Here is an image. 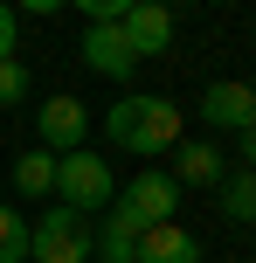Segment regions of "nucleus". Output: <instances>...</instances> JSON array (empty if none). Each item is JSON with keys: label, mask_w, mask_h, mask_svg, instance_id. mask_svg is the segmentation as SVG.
Wrapping results in <instances>:
<instances>
[{"label": "nucleus", "mask_w": 256, "mask_h": 263, "mask_svg": "<svg viewBox=\"0 0 256 263\" xmlns=\"http://www.w3.org/2000/svg\"><path fill=\"white\" fill-rule=\"evenodd\" d=\"M28 242H35V222L0 201V263H28Z\"/></svg>", "instance_id": "nucleus-13"}, {"label": "nucleus", "mask_w": 256, "mask_h": 263, "mask_svg": "<svg viewBox=\"0 0 256 263\" xmlns=\"http://www.w3.org/2000/svg\"><path fill=\"white\" fill-rule=\"evenodd\" d=\"M83 63H90L97 77H132L139 55H132V42H125L118 21H90V28H83Z\"/></svg>", "instance_id": "nucleus-8"}, {"label": "nucleus", "mask_w": 256, "mask_h": 263, "mask_svg": "<svg viewBox=\"0 0 256 263\" xmlns=\"http://www.w3.org/2000/svg\"><path fill=\"white\" fill-rule=\"evenodd\" d=\"M132 263H201V236H187L180 222H160L139 236V256Z\"/></svg>", "instance_id": "nucleus-9"}, {"label": "nucleus", "mask_w": 256, "mask_h": 263, "mask_svg": "<svg viewBox=\"0 0 256 263\" xmlns=\"http://www.w3.org/2000/svg\"><path fill=\"white\" fill-rule=\"evenodd\" d=\"M28 263H90V215H76V208L55 201V208L35 222Z\"/></svg>", "instance_id": "nucleus-4"}, {"label": "nucleus", "mask_w": 256, "mask_h": 263, "mask_svg": "<svg viewBox=\"0 0 256 263\" xmlns=\"http://www.w3.org/2000/svg\"><path fill=\"white\" fill-rule=\"evenodd\" d=\"M104 139L118 145V153H132V159H160V153H173L187 132H180V104H173V97L125 90L118 104L104 111Z\"/></svg>", "instance_id": "nucleus-1"}, {"label": "nucleus", "mask_w": 256, "mask_h": 263, "mask_svg": "<svg viewBox=\"0 0 256 263\" xmlns=\"http://www.w3.org/2000/svg\"><path fill=\"white\" fill-rule=\"evenodd\" d=\"M201 125H215V132H249V125H256V83H235V77L208 83V90H201Z\"/></svg>", "instance_id": "nucleus-6"}, {"label": "nucleus", "mask_w": 256, "mask_h": 263, "mask_svg": "<svg viewBox=\"0 0 256 263\" xmlns=\"http://www.w3.org/2000/svg\"><path fill=\"white\" fill-rule=\"evenodd\" d=\"M222 215L229 222H256V173H222Z\"/></svg>", "instance_id": "nucleus-14"}, {"label": "nucleus", "mask_w": 256, "mask_h": 263, "mask_svg": "<svg viewBox=\"0 0 256 263\" xmlns=\"http://www.w3.org/2000/svg\"><path fill=\"white\" fill-rule=\"evenodd\" d=\"M69 7H76L83 21H125V7H132V0H69Z\"/></svg>", "instance_id": "nucleus-16"}, {"label": "nucleus", "mask_w": 256, "mask_h": 263, "mask_svg": "<svg viewBox=\"0 0 256 263\" xmlns=\"http://www.w3.org/2000/svg\"><path fill=\"white\" fill-rule=\"evenodd\" d=\"M118 28H125V42H132V55H139V63L173 49V7H160V0H132Z\"/></svg>", "instance_id": "nucleus-7"}, {"label": "nucleus", "mask_w": 256, "mask_h": 263, "mask_svg": "<svg viewBox=\"0 0 256 263\" xmlns=\"http://www.w3.org/2000/svg\"><path fill=\"white\" fill-rule=\"evenodd\" d=\"M14 187H21V194H55V153L28 145V153L14 159Z\"/></svg>", "instance_id": "nucleus-12"}, {"label": "nucleus", "mask_w": 256, "mask_h": 263, "mask_svg": "<svg viewBox=\"0 0 256 263\" xmlns=\"http://www.w3.org/2000/svg\"><path fill=\"white\" fill-rule=\"evenodd\" d=\"M21 97H28V69L7 55V63H0V104H21Z\"/></svg>", "instance_id": "nucleus-15"}, {"label": "nucleus", "mask_w": 256, "mask_h": 263, "mask_svg": "<svg viewBox=\"0 0 256 263\" xmlns=\"http://www.w3.org/2000/svg\"><path fill=\"white\" fill-rule=\"evenodd\" d=\"M14 42H21V21H14V7H7V0H0V63H7V55H14Z\"/></svg>", "instance_id": "nucleus-17"}, {"label": "nucleus", "mask_w": 256, "mask_h": 263, "mask_svg": "<svg viewBox=\"0 0 256 263\" xmlns=\"http://www.w3.org/2000/svg\"><path fill=\"white\" fill-rule=\"evenodd\" d=\"M14 14H55V7H69V0H7Z\"/></svg>", "instance_id": "nucleus-18"}, {"label": "nucleus", "mask_w": 256, "mask_h": 263, "mask_svg": "<svg viewBox=\"0 0 256 263\" xmlns=\"http://www.w3.org/2000/svg\"><path fill=\"white\" fill-rule=\"evenodd\" d=\"M111 215L132 222L139 236H146V229H160V222H173V215H180V180H173V173H160V166H139V180H118Z\"/></svg>", "instance_id": "nucleus-2"}, {"label": "nucleus", "mask_w": 256, "mask_h": 263, "mask_svg": "<svg viewBox=\"0 0 256 263\" xmlns=\"http://www.w3.org/2000/svg\"><path fill=\"white\" fill-rule=\"evenodd\" d=\"M35 139H42V153H76V145H90V111H83V97H69V90H55V97H42V111H35Z\"/></svg>", "instance_id": "nucleus-5"}, {"label": "nucleus", "mask_w": 256, "mask_h": 263, "mask_svg": "<svg viewBox=\"0 0 256 263\" xmlns=\"http://www.w3.org/2000/svg\"><path fill=\"white\" fill-rule=\"evenodd\" d=\"M160 7H166V0H160Z\"/></svg>", "instance_id": "nucleus-20"}, {"label": "nucleus", "mask_w": 256, "mask_h": 263, "mask_svg": "<svg viewBox=\"0 0 256 263\" xmlns=\"http://www.w3.org/2000/svg\"><path fill=\"white\" fill-rule=\"evenodd\" d=\"M90 256H97V263H132V256H139V229L118 222V215L104 208V215L90 222Z\"/></svg>", "instance_id": "nucleus-11"}, {"label": "nucleus", "mask_w": 256, "mask_h": 263, "mask_svg": "<svg viewBox=\"0 0 256 263\" xmlns=\"http://www.w3.org/2000/svg\"><path fill=\"white\" fill-rule=\"evenodd\" d=\"M235 153H243V166H256V125H249V132H235Z\"/></svg>", "instance_id": "nucleus-19"}, {"label": "nucleus", "mask_w": 256, "mask_h": 263, "mask_svg": "<svg viewBox=\"0 0 256 263\" xmlns=\"http://www.w3.org/2000/svg\"><path fill=\"white\" fill-rule=\"evenodd\" d=\"M111 194H118V180H111L104 153L76 145V153L55 159V201H63V208H76V215H104V208H111Z\"/></svg>", "instance_id": "nucleus-3"}, {"label": "nucleus", "mask_w": 256, "mask_h": 263, "mask_svg": "<svg viewBox=\"0 0 256 263\" xmlns=\"http://www.w3.org/2000/svg\"><path fill=\"white\" fill-rule=\"evenodd\" d=\"M249 173H256V166H249Z\"/></svg>", "instance_id": "nucleus-21"}, {"label": "nucleus", "mask_w": 256, "mask_h": 263, "mask_svg": "<svg viewBox=\"0 0 256 263\" xmlns=\"http://www.w3.org/2000/svg\"><path fill=\"white\" fill-rule=\"evenodd\" d=\"M173 180H180V194L187 187H222V153L208 139H180L173 145Z\"/></svg>", "instance_id": "nucleus-10"}]
</instances>
